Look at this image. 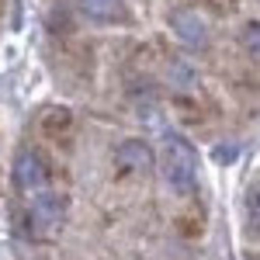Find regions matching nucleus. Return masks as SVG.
Wrapping results in <instances>:
<instances>
[{
    "instance_id": "obj_1",
    "label": "nucleus",
    "mask_w": 260,
    "mask_h": 260,
    "mask_svg": "<svg viewBox=\"0 0 260 260\" xmlns=\"http://www.w3.org/2000/svg\"><path fill=\"white\" fill-rule=\"evenodd\" d=\"M160 170H163V180L177 194H194V187H198V153L180 132H167Z\"/></svg>"
},
{
    "instance_id": "obj_2",
    "label": "nucleus",
    "mask_w": 260,
    "mask_h": 260,
    "mask_svg": "<svg viewBox=\"0 0 260 260\" xmlns=\"http://www.w3.org/2000/svg\"><path fill=\"white\" fill-rule=\"evenodd\" d=\"M11 180H14V187H18V191H24V194L42 191V187H45V180H49V160L42 156L39 149L24 146V149H18V156H14Z\"/></svg>"
},
{
    "instance_id": "obj_3",
    "label": "nucleus",
    "mask_w": 260,
    "mask_h": 260,
    "mask_svg": "<svg viewBox=\"0 0 260 260\" xmlns=\"http://www.w3.org/2000/svg\"><path fill=\"white\" fill-rule=\"evenodd\" d=\"M31 222L39 233H56L66 222V194L59 191H42L31 198Z\"/></svg>"
},
{
    "instance_id": "obj_4",
    "label": "nucleus",
    "mask_w": 260,
    "mask_h": 260,
    "mask_svg": "<svg viewBox=\"0 0 260 260\" xmlns=\"http://www.w3.org/2000/svg\"><path fill=\"white\" fill-rule=\"evenodd\" d=\"M170 28L187 49H205L208 45V24L194 7H177L170 11Z\"/></svg>"
},
{
    "instance_id": "obj_5",
    "label": "nucleus",
    "mask_w": 260,
    "mask_h": 260,
    "mask_svg": "<svg viewBox=\"0 0 260 260\" xmlns=\"http://www.w3.org/2000/svg\"><path fill=\"white\" fill-rule=\"evenodd\" d=\"M115 160H118L121 170H128V174H146L149 167H153V149H149V142L139 139V136H128V139H121L115 146Z\"/></svg>"
},
{
    "instance_id": "obj_6",
    "label": "nucleus",
    "mask_w": 260,
    "mask_h": 260,
    "mask_svg": "<svg viewBox=\"0 0 260 260\" xmlns=\"http://www.w3.org/2000/svg\"><path fill=\"white\" fill-rule=\"evenodd\" d=\"M80 14L94 24H125L132 18L128 14V4L125 0H77Z\"/></svg>"
},
{
    "instance_id": "obj_7",
    "label": "nucleus",
    "mask_w": 260,
    "mask_h": 260,
    "mask_svg": "<svg viewBox=\"0 0 260 260\" xmlns=\"http://www.w3.org/2000/svg\"><path fill=\"white\" fill-rule=\"evenodd\" d=\"M243 233L250 240H260V184H253L243 198Z\"/></svg>"
},
{
    "instance_id": "obj_8",
    "label": "nucleus",
    "mask_w": 260,
    "mask_h": 260,
    "mask_svg": "<svg viewBox=\"0 0 260 260\" xmlns=\"http://www.w3.org/2000/svg\"><path fill=\"white\" fill-rule=\"evenodd\" d=\"M170 83H174V87H194V83H198L194 66H187L184 59H174L170 62Z\"/></svg>"
},
{
    "instance_id": "obj_9",
    "label": "nucleus",
    "mask_w": 260,
    "mask_h": 260,
    "mask_svg": "<svg viewBox=\"0 0 260 260\" xmlns=\"http://www.w3.org/2000/svg\"><path fill=\"white\" fill-rule=\"evenodd\" d=\"M240 45L250 56H260V21H246L240 28Z\"/></svg>"
}]
</instances>
